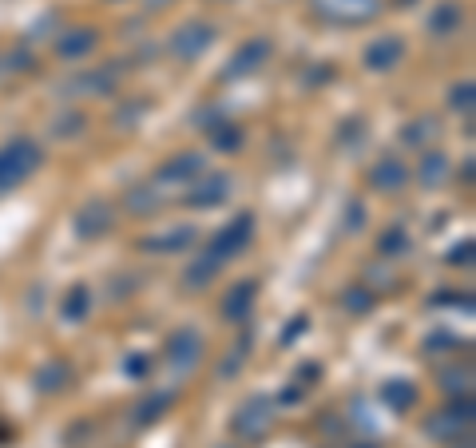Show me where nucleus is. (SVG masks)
<instances>
[{
    "instance_id": "1",
    "label": "nucleus",
    "mask_w": 476,
    "mask_h": 448,
    "mask_svg": "<svg viewBox=\"0 0 476 448\" xmlns=\"http://www.w3.org/2000/svg\"><path fill=\"white\" fill-rule=\"evenodd\" d=\"M44 167V147L32 135H16L0 147V195L16 191Z\"/></svg>"
},
{
    "instance_id": "2",
    "label": "nucleus",
    "mask_w": 476,
    "mask_h": 448,
    "mask_svg": "<svg viewBox=\"0 0 476 448\" xmlns=\"http://www.w3.org/2000/svg\"><path fill=\"white\" fill-rule=\"evenodd\" d=\"M251 242H254V215L243 211L238 218H231V223L218 226V231L211 234V242H206L203 254H211L218 266H226V262H234V258L243 254Z\"/></svg>"
},
{
    "instance_id": "3",
    "label": "nucleus",
    "mask_w": 476,
    "mask_h": 448,
    "mask_svg": "<svg viewBox=\"0 0 476 448\" xmlns=\"http://www.w3.org/2000/svg\"><path fill=\"white\" fill-rule=\"evenodd\" d=\"M119 76H124V64H99V68H84L72 79L60 84V96L64 99H104L119 87Z\"/></svg>"
},
{
    "instance_id": "4",
    "label": "nucleus",
    "mask_w": 476,
    "mask_h": 448,
    "mask_svg": "<svg viewBox=\"0 0 476 448\" xmlns=\"http://www.w3.org/2000/svg\"><path fill=\"white\" fill-rule=\"evenodd\" d=\"M203 350H206L203 334H198L195 325H178V330L167 337V361H171L175 377H187V373H191L195 365L203 361Z\"/></svg>"
},
{
    "instance_id": "5",
    "label": "nucleus",
    "mask_w": 476,
    "mask_h": 448,
    "mask_svg": "<svg viewBox=\"0 0 476 448\" xmlns=\"http://www.w3.org/2000/svg\"><path fill=\"white\" fill-rule=\"evenodd\" d=\"M215 44V24H203V20H191V24L175 28L171 40H167V52H171L178 64H191Z\"/></svg>"
},
{
    "instance_id": "6",
    "label": "nucleus",
    "mask_w": 476,
    "mask_h": 448,
    "mask_svg": "<svg viewBox=\"0 0 476 448\" xmlns=\"http://www.w3.org/2000/svg\"><path fill=\"white\" fill-rule=\"evenodd\" d=\"M231 191H234V178L226 171H211L206 178H195L191 191L183 195V203L195 206V211H215V206H223L231 198Z\"/></svg>"
},
{
    "instance_id": "7",
    "label": "nucleus",
    "mask_w": 476,
    "mask_h": 448,
    "mask_svg": "<svg viewBox=\"0 0 476 448\" xmlns=\"http://www.w3.org/2000/svg\"><path fill=\"white\" fill-rule=\"evenodd\" d=\"M270 425H274V401L258 393V397H251V401L234 413L231 429H234V436H243V441H258V436L270 429Z\"/></svg>"
},
{
    "instance_id": "8",
    "label": "nucleus",
    "mask_w": 476,
    "mask_h": 448,
    "mask_svg": "<svg viewBox=\"0 0 476 448\" xmlns=\"http://www.w3.org/2000/svg\"><path fill=\"white\" fill-rule=\"evenodd\" d=\"M115 231V206L107 198H87L84 206L76 211V234L84 242H96V238Z\"/></svg>"
},
{
    "instance_id": "9",
    "label": "nucleus",
    "mask_w": 476,
    "mask_h": 448,
    "mask_svg": "<svg viewBox=\"0 0 476 448\" xmlns=\"http://www.w3.org/2000/svg\"><path fill=\"white\" fill-rule=\"evenodd\" d=\"M365 178H370V187L377 195H401L405 187H409V178L413 171L405 167V159H397V155H381L377 163L365 171Z\"/></svg>"
},
{
    "instance_id": "10",
    "label": "nucleus",
    "mask_w": 476,
    "mask_h": 448,
    "mask_svg": "<svg viewBox=\"0 0 476 448\" xmlns=\"http://www.w3.org/2000/svg\"><path fill=\"white\" fill-rule=\"evenodd\" d=\"M270 56H274V44L266 36H251L243 48L231 56V64L223 68V76L226 79H243V76H254L262 64H270Z\"/></svg>"
},
{
    "instance_id": "11",
    "label": "nucleus",
    "mask_w": 476,
    "mask_h": 448,
    "mask_svg": "<svg viewBox=\"0 0 476 448\" xmlns=\"http://www.w3.org/2000/svg\"><path fill=\"white\" fill-rule=\"evenodd\" d=\"M198 242L195 226H171L163 234H147L139 238V254H151V258H171V254H187Z\"/></svg>"
},
{
    "instance_id": "12",
    "label": "nucleus",
    "mask_w": 476,
    "mask_h": 448,
    "mask_svg": "<svg viewBox=\"0 0 476 448\" xmlns=\"http://www.w3.org/2000/svg\"><path fill=\"white\" fill-rule=\"evenodd\" d=\"M314 8L334 24H365L381 13V0H314Z\"/></svg>"
},
{
    "instance_id": "13",
    "label": "nucleus",
    "mask_w": 476,
    "mask_h": 448,
    "mask_svg": "<svg viewBox=\"0 0 476 448\" xmlns=\"http://www.w3.org/2000/svg\"><path fill=\"white\" fill-rule=\"evenodd\" d=\"M254 306H258V282L254 278H243V282H234L223 297V322L246 325L251 322V314H254Z\"/></svg>"
},
{
    "instance_id": "14",
    "label": "nucleus",
    "mask_w": 476,
    "mask_h": 448,
    "mask_svg": "<svg viewBox=\"0 0 476 448\" xmlns=\"http://www.w3.org/2000/svg\"><path fill=\"white\" fill-rule=\"evenodd\" d=\"M401 56H405L401 36H373L370 44H365V52H362V64L370 68V72L385 76V72H393V68L401 64Z\"/></svg>"
},
{
    "instance_id": "15",
    "label": "nucleus",
    "mask_w": 476,
    "mask_h": 448,
    "mask_svg": "<svg viewBox=\"0 0 476 448\" xmlns=\"http://www.w3.org/2000/svg\"><path fill=\"white\" fill-rule=\"evenodd\" d=\"M206 171V155L198 151H183V155H171L163 167H159V183H175V187H187L195 183L198 175Z\"/></svg>"
},
{
    "instance_id": "16",
    "label": "nucleus",
    "mask_w": 476,
    "mask_h": 448,
    "mask_svg": "<svg viewBox=\"0 0 476 448\" xmlns=\"http://www.w3.org/2000/svg\"><path fill=\"white\" fill-rule=\"evenodd\" d=\"M96 48H99V32H96V28H64V32L56 36V56L68 59V64L87 59Z\"/></svg>"
},
{
    "instance_id": "17",
    "label": "nucleus",
    "mask_w": 476,
    "mask_h": 448,
    "mask_svg": "<svg viewBox=\"0 0 476 448\" xmlns=\"http://www.w3.org/2000/svg\"><path fill=\"white\" fill-rule=\"evenodd\" d=\"M469 425H472V401H469V397H464V401L449 405V409H444V413L429 416V421H425V433H429V436H441V441H449L453 433L469 429Z\"/></svg>"
},
{
    "instance_id": "18",
    "label": "nucleus",
    "mask_w": 476,
    "mask_h": 448,
    "mask_svg": "<svg viewBox=\"0 0 476 448\" xmlns=\"http://www.w3.org/2000/svg\"><path fill=\"white\" fill-rule=\"evenodd\" d=\"M425 28H429V36H436V40H453L464 28V8L456 5V0H436L429 8Z\"/></svg>"
},
{
    "instance_id": "19",
    "label": "nucleus",
    "mask_w": 476,
    "mask_h": 448,
    "mask_svg": "<svg viewBox=\"0 0 476 448\" xmlns=\"http://www.w3.org/2000/svg\"><path fill=\"white\" fill-rule=\"evenodd\" d=\"M416 183H421L425 191H441V187L449 183V159L441 151H425L421 163H416Z\"/></svg>"
},
{
    "instance_id": "20",
    "label": "nucleus",
    "mask_w": 476,
    "mask_h": 448,
    "mask_svg": "<svg viewBox=\"0 0 476 448\" xmlns=\"http://www.w3.org/2000/svg\"><path fill=\"white\" fill-rule=\"evenodd\" d=\"M218 274H223V266H218L211 254H198L195 262L183 270V290H187V294H198V290H206V286H211Z\"/></svg>"
},
{
    "instance_id": "21",
    "label": "nucleus",
    "mask_w": 476,
    "mask_h": 448,
    "mask_svg": "<svg viewBox=\"0 0 476 448\" xmlns=\"http://www.w3.org/2000/svg\"><path fill=\"white\" fill-rule=\"evenodd\" d=\"M171 405H175V393H171V389H159V393H151V397H147V401H139V405H135L132 421L139 425V429H147V425L163 421Z\"/></svg>"
},
{
    "instance_id": "22",
    "label": "nucleus",
    "mask_w": 476,
    "mask_h": 448,
    "mask_svg": "<svg viewBox=\"0 0 476 448\" xmlns=\"http://www.w3.org/2000/svg\"><path fill=\"white\" fill-rule=\"evenodd\" d=\"M127 211L132 215H139V218H151V215H159L163 211V191H155V187H132V191H127Z\"/></svg>"
},
{
    "instance_id": "23",
    "label": "nucleus",
    "mask_w": 476,
    "mask_h": 448,
    "mask_svg": "<svg viewBox=\"0 0 476 448\" xmlns=\"http://www.w3.org/2000/svg\"><path fill=\"white\" fill-rule=\"evenodd\" d=\"M381 397H385V405L389 409H397V413H409L416 401H421V393H416V385L413 381H385V389H381Z\"/></svg>"
},
{
    "instance_id": "24",
    "label": "nucleus",
    "mask_w": 476,
    "mask_h": 448,
    "mask_svg": "<svg viewBox=\"0 0 476 448\" xmlns=\"http://www.w3.org/2000/svg\"><path fill=\"white\" fill-rule=\"evenodd\" d=\"M409 251H413V238L405 226H389V231L377 238V254L381 258H405Z\"/></svg>"
},
{
    "instance_id": "25",
    "label": "nucleus",
    "mask_w": 476,
    "mask_h": 448,
    "mask_svg": "<svg viewBox=\"0 0 476 448\" xmlns=\"http://www.w3.org/2000/svg\"><path fill=\"white\" fill-rule=\"evenodd\" d=\"M87 310H92V290H87V286H72L64 306H60V317H64V322H84Z\"/></svg>"
},
{
    "instance_id": "26",
    "label": "nucleus",
    "mask_w": 476,
    "mask_h": 448,
    "mask_svg": "<svg viewBox=\"0 0 476 448\" xmlns=\"http://www.w3.org/2000/svg\"><path fill=\"white\" fill-rule=\"evenodd\" d=\"M68 381H72V370H68L64 361H52V365H44V370L36 373V389L40 393H60Z\"/></svg>"
},
{
    "instance_id": "27",
    "label": "nucleus",
    "mask_w": 476,
    "mask_h": 448,
    "mask_svg": "<svg viewBox=\"0 0 476 448\" xmlns=\"http://www.w3.org/2000/svg\"><path fill=\"white\" fill-rule=\"evenodd\" d=\"M246 357H251V337H243L238 345H231V353H226L223 365H218V381H234V377L243 373Z\"/></svg>"
},
{
    "instance_id": "28",
    "label": "nucleus",
    "mask_w": 476,
    "mask_h": 448,
    "mask_svg": "<svg viewBox=\"0 0 476 448\" xmlns=\"http://www.w3.org/2000/svg\"><path fill=\"white\" fill-rule=\"evenodd\" d=\"M206 139H211L215 151H238V143H243V132H238V123H211L203 127Z\"/></svg>"
},
{
    "instance_id": "29",
    "label": "nucleus",
    "mask_w": 476,
    "mask_h": 448,
    "mask_svg": "<svg viewBox=\"0 0 476 448\" xmlns=\"http://www.w3.org/2000/svg\"><path fill=\"white\" fill-rule=\"evenodd\" d=\"M84 127H87L84 115H79V112H68V115H60L56 123H52V139H76V135H84Z\"/></svg>"
},
{
    "instance_id": "30",
    "label": "nucleus",
    "mask_w": 476,
    "mask_h": 448,
    "mask_svg": "<svg viewBox=\"0 0 476 448\" xmlns=\"http://www.w3.org/2000/svg\"><path fill=\"white\" fill-rule=\"evenodd\" d=\"M342 306L350 314H370L373 310V294L365 290V286H350V290L342 294Z\"/></svg>"
},
{
    "instance_id": "31",
    "label": "nucleus",
    "mask_w": 476,
    "mask_h": 448,
    "mask_svg": "<svg viewBox=\"0 0 476 448\" xmlns=\"http://www.w3.org/2000/svg\"><path fill=\"white\" fill-rule=\"evenodd\" d=\"M472 79H464V84H453V92H449V107L453 112H464V115H472Z\"/></svg>"
},
{
    "instance_id": "32",
    "label": "nucleus",
    "mask_w": 476,
    "mask_h": 448,
    "mask_svg": "<svg viewBox=\"0 0 476 448\" xmlns=\"http://www.w3.org/2000/svg\"><path fill=\"white\" fill-rule=\"evenodd\" d=\"M0 72H5V76H13V72H32V56H28V52H8V56H0Z\"/></svg>"
},
{
    "instance_id": "33",
    "label": "nucleus",
    "mask_w": 476,
    "mask_h": 448,
    "mask_svg": "<svg viewBox=\"0 0 476 448\" xmlns=\"http://www.w3.org/2000/svg\"><path fill=\"white\" fill-rule=\"evenodd\" d=\"M441 385L449 393H464V397H469V370H449V373L441 377Z\"/></svg>"
},
{
    "instance_id": "34",
    "label": "nucleus",
    "mask_w": 476,
    "mask_h": 448,
    "mask_svg": "<svg viewBox=\"0 0 476 448\" xmlns=\"http://www.w3.org/2000/svg\"><path fill=\"white\" fill-rule=\"evenodd\" d=\"M124 370H127V377H135V381H143L147 373H151V361H147V357H139V353H132L124 361Z\"/></svg>"
},
{
    "instance_id": "35",
    "label": "nucleus",
    "mask_w": 476,
    "mask_h": 448,
    "mask_svg": "<svg viewBox=\"0 0 476 448\" xmlns=\"http://www.w3.org/2000/svg\"><path fill=\"white\" fill-rule=\"evenodd\" d=\"M449 266H472V242H461L449 251Z\"/></svg>"
},
{
    "instance_id": "36",
    "label": "nucleus",
    "mask_w": 476,
    "mask_h": 448,
    "mask_svg": "<svg viewBox=\"0 0 476 448\" xmlns=\"http://www.w3.org/2000/svg\"><path fill=\"white\" fill-rule=\"evenodd\" d=\"M362 223H365V206H362V203H353L350 211H345V231H357Z\"/></svg>"
},
{
    "instance_id": "37",
    "label": "nucleus",
    "mask_w": 476,
    "mask_h": 448,
    "mask_svg": "<svg viewBox=\"0 0 476 448\" xmlns=\"http://www.w3.org/2000/svg\"><path fill=\"white\" fill-rule=\"evenodd\" d=\"M163 5H171V0H147V8H151V13H155V8H163Z\"/></svg>"
},
{
    "instance_id": "38",
    "label": "nucleus",
    "mask_w": 476,
    "mask_h": 448,
    "mask_svg": "<svg viewBox=\"0 0 476 448\" xmlns=\"http://www.w3.org/2000/svg\"><path fill=\"white\" fill-rule=\"evenodd\" d=\"M223 5H226V0H223Z\"/></svg>"
}]
</instances>
